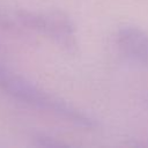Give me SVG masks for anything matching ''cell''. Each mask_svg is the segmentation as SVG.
I'll list each match as a JSON object with an SVG mask.
<instances>
[{"instance_id":"obj_3","label":"cell","mask_w":148,"mask_h":148,"mask_svg":"<svg viewBox=\"0 0 148 148\" xmlns=\"http://www.w3.org/2000/svg\"><path fill=\"white\" fill-rule=\"evenodd\" d=\"M116 42L120 52L131 61L148 71V32L143 29L125 24L116 35Z\"/></svg>"},{"instance_id":"obj_1","label":"cell","mask_w":148,"mask_h":148,"mask_svg":"<svg viewBox=\"0 0 148 148\" xmlns=\"http://www.w3.org/2000/svg\"><path fill=\"white\" fill-rule=\"evenodd\" d=\"M0 90L27 105L52 113L77 127L95 128V120L62 98L44 90L24 76L14 73L0 64Z\"/></svg>"},{"instance_id":"obj_2","label":"cell","mask_w":148,"mask_h":148,"mask_svg":"<svg viewBox=\"0 0 148 148\" xmlns=\"http://www.w3.org/2000/svg\"><path fill=\"white\" fill-rule=\"evenodd\" d=\"M17 18L30 29L52 39L68 52L77 49L75 27L72 20L60 10H20Z\"/></svg>"}]
</instances>
